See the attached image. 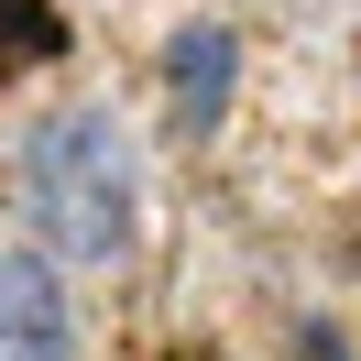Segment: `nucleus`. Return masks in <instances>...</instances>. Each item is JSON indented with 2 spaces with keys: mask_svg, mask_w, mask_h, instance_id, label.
<instances>
[{
  "mask_svg": "<svg viewBox=\"0 0 361 361\" xmlns=\"http://www.w3.org/2000/svg\"><path fill=\"white\" fill-rule=\"evenodd\" d=\"M23 219L55 263H121L142 241V164L110 110H44L23 132Z\"/></svg>",
  "mask_w": 361,
  "mask_h": 361,
  "instance_id": "obj_1",
  "label": "nucleus"
},
{
  "mask_svg": "<svg viewBox=\"0 0 361 361\" xmlns=\"http://www.w3.org/2000/svg\"><path fill=\"white\" fill-rule=\"evenodd\" d=\"M0 361H77V295L55 252H0Z\"/></svg>",
  "mask_w": 361,
  "mask_h": 361,
  "instance_id": "obj_2",
  "label": "nucleus"
},
{
  "mask_svg": "<svg viewBox=\"0 0 361 361\" xmlns=\"http://www.w3.org/2000/svg\"><path fill=\"white\" fill-rule=\"evenodd\" d=\"M164 88H176V121H186V132H208V121L230 110V33L219 23H186L176 55H164Z\"/></svg>",
  "mask_w": 361,
  "mask_h": 361,
  "instance_id": "obj_3",
  "label": "nucleus"
},
{
  "mask_svg": "<svg viewBox=\"0 0 361 361\" xmlns=\"http://www.w3.org/2000/svg\"><path fill=\"white\" fill-rule=\"evenodd\" d=\"M295 350H307V361H350V350H339V329H307Z\"/></svg>",
  "mask_w": 361,
  "mask_h": 361,
  "instance_id": "obj_4",
  "label": "nucleus"
}]
</instances>
